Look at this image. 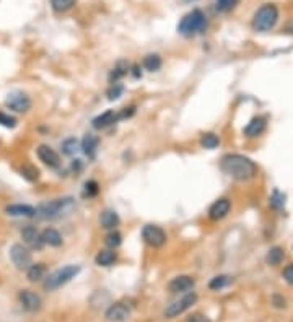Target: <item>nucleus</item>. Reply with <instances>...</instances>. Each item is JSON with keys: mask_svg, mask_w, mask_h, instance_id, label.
I'll list each match as a JSON object with an SVG mask.
<instances>
[{"mask_svg": "<svg viewBox=\"0 0 293 322\" xmlns=\"http://www.w3.org/2000/svg\"><path fill=\"white\" fill-rule=\"evenodd\" d=\"M127 74H129V64L125 62V60H119V62L114 65V69L111 70V74H109L111 83H118V81L121 78H124Z\"/></svg>", "mask_w": 293, "mask_h": 322, "instance_id": "b1692460", "label": "nucleus"}, {"mask_svg": "<svg viewBox=\"0 0 293 322\" xmlns=\"http://www.w3.org/2000/svg\"><path fill=\"white\" fill-rule=\"evenodd\" d=\"M80 272V267L78 265H65L62 269H57L55 272L49 273L46 278H44V288L48 291H54V290H59L60 286L67 285L70 280L75 278Z\"/></svg>", "mask_w": 293, "mask_h": 322, "instance_id": "39448f33", "label": "nucleus"}, {"mask_svg": "<svg viewBox=\"0 0 293 322\" xmlns=\"http://www.w3.org/2000/svg\"><path fill=\"white\" fill-rule=\"evenodd\" d=\"M5 106L8 107L10 111H15V112H28L31 109V98L23 93V91H12V93H8L7 99H5Z\"/></svg>", "mask_w": 293, "mask_h": 322, "instance_id": "0eeeda50", "label": "nucleus"}, {"mask_svg": "<svg viewBox=\"0 0 293 322\" xmlns=\"http://www.w3.org/2000/svg\"><path fill=\"white\" fill-rule=\"evenodd\" d=\"M20 301H22V306L29 313H36V311L41 309V296L38 293H34L31 290H23L20 291Z\"/></svg>", "mask_w": 293, "mask_h": 322, "instance_id": "f8f14e48", "label": "nucleus"}, {"mask_svg": "<svg viewBox=\"0 0 293 322\" xmlns=\"http://www.w3.org/2000/svg\"><path fill=\"white\" fill-rule=\"evenodd\" d=\"M236 3V0H217V10L219 12H226Z\"/></svg>", "mask_w": 293, "mask_h": 322, "instance_id": "e433bc0d", "label": "nucleus"}, {"mask_svg": "<svg viewBox=\"0 0 293 322\" xmlns=\"http://www.w3.org/2000/svg\"><path fill=\"white\" fill-rule=\"evenodd\" d=\"M130 316V308L124 303H116L109 306V309L106 311V319L109 322H124Z\"/></svg>", "mask_w": 293, "mask_h": 322, "instance_id": "dca6fc26", "label": "nucleus"}, {"mask_svg": "<svg viewBox=\"0 0 293 322\" xmlns=\"http://www.w3.org/2000/svg\"><path fill=\"white\" fill-rule=\"evenodd\" d=\"M220 168L221 171L225 173L226 176H230L235 181H251L254 179L257 174V166L256 163L247 158L244 155H238V153H230V155H225L220 161Z\"/></svg>", "mask_w": 293, "mask_h": 322, "instance_id": "f257e3e1", "label": "nucleus"}, {"mask_svg": "<svg viewBox=\"0 0 293 322\" xmlns=\"http://www.w3.org/2000/svg\"><path fill=\"white\" fill-rule=\"evenodd\" d=\"M41 238H43V243L44 244H48V246H52V248H59V246H62V244H64L62 234H60L55 228H46L41 233Z\"/></svg>", "mask_w": 293, "mask_h": 322, "instance_id": "aec40b11", "label": "nucleus"}, {"mask_svg": "<svg viewBox=\"0 0 293 322\" xmlns=\"http://www.w3.org/2000/svg\"><path fill=\"white\" fill-rule=\"evenodd\" d=\"M207 29V17L202 10L195 8L188 15H184L183 20L178 25V31L184 36H194L200 34Z\"/></svg>", "mask_w": 293, "mask_h": 322, "instance_id": "20e7f679", "label": "nucleus"}, {"mask_svg": "<svg viewBox=\"0 0 293 322\" xmlns=\"http://www.w3.org/2000/svg\"><path fill=\"white\" fill-rule=\"evenodd\" d=\"M267 129V119L262 116H256L247 122V125L243 129V134L247 139H256V137L262 135Z\"/></svg>", "mask_w": 293, "mask_h": 322, "instance_id": "9b49d317", "label": "nucleus"}, {"mask_svg": "<svg viewBox=\"0 0 293 322\" xmlns=\"http://www.w3.org/2000/svg\"><path fill=\"white\" fill-rule=\"evenodd\" d=\"M77 150H78V140L73 139V137H70V139L62 142V153L64 155L72 156V155L77 153Z\"/></svg>", "mask_w": 293, "mask_h": 322, "instance_id": "473e14b6", "label": "nucleus"}, {"mask_svg": "<svg viewBox=\"0 0 293 322\" xmlns=\"http://www.w3.org/2000/svg\"><path fill=\"white\" fill-rule=\"evenodd\" d=\"M119 223L121 218L114 210H103L99 213V224L104 229H116V226H119Z\"/></svg>", "mask_w": 293, "mask_h": 322, "instance_id": "6ab92c4d", "label": "nucleus"}, {"mask_svg": "<svg viewBox=\"0 0 293 322\" xmlns=\"http://www.w3.org/2000/svg\"><path fill=\"white\" fill-rule=\"evenodd\" d=\"M38 158L41 160L44 165L49 166V168H59L60 166V158H59V153L54 150L52 147L49 145H39L38 147Z\"/></svg>", "mask_w": 293, "mask_h": 322, "instance_id": "4468645a", "label": "nucleus"}, {"mask_svg": "<svg viewBox=\"0 0 293 322\" xmlns=\"http://www.w3.org/2000/svg\"><path fill=\"white\" fill-rule=\"evenodd\" d=\"M272 303H274L275 308H285V306H287V301L282 298V296H279V295L272 296Z\"/></svg>", "mask_w": 293, "mask_h": 322, "instance_id": "a19ab883", "label": "nucleus"}, {"mask_svg": "<svg viewBox=\"0 0 293 322\" xmlns=\"http://www.w3.org/2000/svg\"><path fill=\"white\" fill-rule=\"evenodd\" d=\"M285 257V250L282 249L280 246H274L269 249V252L266 255V262L272 265V267H275V265H280L282 260Z\"/></svg>", "mask_w": 293, "mask_h": 322, "instance_id": "393cba45", "label": "nucleus"}, {"mask_svg": "<svg viewBox=\"0 0 293 322\" xmlns=\"http://www.w3.org/2000/svg\"><path fill=\"white\" fill-rule=\"evenodd\" d=\"M219 145H220V139H219V135L217 134H214V132L202 134V137H200V147L202 148H207V150H215Z\"/></svg>", "mask_w": 293, "mask_h": 322, "instance_id": "a878e982", "label": "nucleus"}, {"mask_svg": "<svg viewBox=\"0 0 293 322\" xmlns=\"http://www.w3.org/2000/svg\"><path fill=\"white\" fill-rule=\"evenodd\" d=\"M98 147H99V139H98L97 135L87 134V135L83 137V140H82V150H83V153H85V155H87L88 158H95V156H97Z\"/></svg>", "mask_w": 293, "mask_h": 322, "instance_id": "a211bd4d", "label": "nucleus"}, {"mask_svg": "<svg viewBox=\"0 0 293 322\" xmlns=\"http://www.w3.org/2000/svg\"><path fill=\"white\" fill-rule=\"evenodd\" d=\"M142 239L150 248H161L166 243V233L156 224H145L142 228Z\"/></svg>", "mask_w": 293, "mask_h": 322, "instance_id": "6e6552de", "label": "nucleus"}, {"mask_svg": "<svg viewBox=\"0 0 293 322\" xmlns=\"http://www.w3.org/2000/svg\"><path fill=\"white\" fill-rule=\"evenodd\" d=\"M0 125L7 127V129H13L17 125V119L13 116L7 114V112H2L0 111Z\"/></svg>", "mask_w": 293, "mask_h": 322, "instance_id": "c9c22d12", "label": "nucleus"}, {"mask_svg": "<svg viewBox=\"0 0 293 322\" xmlns=\"http://www.w3.org/2000/svg\"><path fill=\"white\" fill-rule=\"evenodd\" d=\"M22 238H23V243L31 249H41L44 246L41 233H39L38 228L33 226V224H28V226H24L22 229Z\"/></svg>", "mask_w": 293, "mask_h": 322, "instance_id": "ddd939ff", "label": "nucleus"}, {"mask_svg": "<svg viewBox=\"0 0 293 322\" xmlns=\"http://www.w3.org/2000/svg\"><path fill=\"white\" fill-rule=\"evenodd\" d=\"M197 303V295L195 293H188L186 296H183L179 301H174L173 304H170L168 308L165 309V318L173 319L178 318L179 314H183L184 311H188L191 306Z\"/></svg>", "mask_w": 293, "mask_h": 322, "instance_id": "1a4fd4ad", "label": "nucleus"}, {"mask_svg": "<svg viewBox=\"0 0 293 322\" xmlns=\"http://www.w3.org/2000/svg\"><path fill=\"white\" fill-rule=\"evenodd\" d=\"M277 22H279V8L274 3H266L252 17V28H254V31L266 33L270 31Z\"/></svg>", "mask_w": 293, "mask_h": 322, "instance_id": "7ed1b4c3", "label": "nucleus"}, {"mask_svg": "<svg viewBox=\"0 0 293 322\" xmlns=\"http://www.w3.org/2000/svg\"><path fill=\"white\" fill-rule=\"evenodd\" d=\"M99 194V184L95 181V179H90L83 184V196L92 198V197H97Z\"/></svg>", "mask_w": 293, "mask_h": 322, "instance_id": "2f4dec72", "label": "nucleus"}, {"mask_svg": "<svg viewBox=\"0 0 293 322\" xmlns=\"http://www.w3.org/2000/svg\"><path fill=\"white\" fill-rule=\"evenodd\" d=\"M132 74H134L135 78H140V76H142V72H140L139 65H134V67H132Z\"/></svg>", "mask_w": 293, "mask_h": 322, "instance_id": "79ce46f5", "label": "nucleus"}, {"mask_svg": "<svg viewBox=\"0 0 293 322\" xmlns=\"http://www.w3.org/2000/svg\"><path fill=\"white\" fill-rule=\"evenodd\" d=\"M269 205L272 208H275V210H280V208L285 205V196L279 191H274V194H272L269 198Z\"/></svg>", "mask_w": 293, "mask_h": 322, "instance_id": "72a5a7b5", "label": "nucleus"}, {"mask_svg": "<svg viewBox=\"0 0 293 322\" xmlns=\"http://www.w3.org/2000/svg\"><path fill=\"white\" fill-rule=\"evenodd\" d=\"M46 265L38 262V264H31L29 265V269L26 270V277L29 282H41L43 278H46Z\"/></svg>", "mask_w": 293, "mask_h": 322, "instance_id": "5701e85b", "label": "nucleus"}, {"mask_svg": "<svg viewBox=\"0 0 293 322\" xmlns=\"http://www.w3.org/2000/svg\"><path fill=\"white\" fill-rule=\"evenodd\" d=\"M75 208V200L72 197H62V198H54V200L41 203L36 208L34 217L39 220H59L62 217H67Z\"/></svg>", "mask_w": 293, "mask_h": 322, "instance_id": "f03ea898", "label": "nucleus"}, {"mask_svg": "<svg viewBox=\"0 0 293 322\" xmlns=\"http://www.w3.org/2000/svg\"><path fill=\"white\" fill-rule=\"evenodd\" d=\"M20 173H22V176L26 179V181H29V182H36L38 179H39V170L34 165H29V163L23 165L22 170H20Z\"/></svg>", "mask_w": 293, "mask_h": 322, "instance_id": "c756f323", "label": "nucleus"}, {"mask_svg": "<svg viewBox=\"0 0 293 322\" xmlns=\"http://www.w3.org/2000/svg\"><path fill=\"white\" fill-rule=\"evenodd\" d=\"M116 259H118V254L114 252V249H103L97 254L95 262L99 267H111L116 262Z\"/></svg>", "mask_w": 293, "mask_h": 322, "instance_id": "4be33fe9", "label": "nucleus"}, {"mask_svg": "<svg viewBox=\"0 0 293 322\" xmlns=\"http://www.w3.org/2000/svg\"><path fill=\"white\" fill-rule=\"evenodd\" d=\"M134 114H135V106H129V107H124V109H121L118 112V117H119V121H122V119H127V117L134 116Z\"/></svg>", "mask_w": 293, "mask_h": 322, "instance_id": "4c0bfd02", "label": "nucleus"}, {"mask_svg": "<svg viewBox=\"0 0 293 322\" xmlns=\"http://www.w3.org/2000/svg\"><path fill=\"white\" fill-rule=\"evenodd\" d=\"M186 322H212L209 318H207L205 314H200V313H194L191 314L188 319H186Z\"/></svg>", "mask_w": 293, "mask_h": 322, "instance_id": "58836bf2", "label": "nucleus"}, {"mask_svg": "<svg viewBox=\"0 0 293 322\" xmlns=\"http://www.w3.org/2000/svg\"><path fill=\"white\" fill-rule=\"evenodd\" d=\"M195 285V280L189 275H179V277H174L171 282L168 283V290L171 293H184V291L193 290Z\"/></svg>", "mask_w": 293, "mask_h": 322, "instance_id": "2eb2a0df", "label": "nucleus"}, {"mask_svg": "<svg viewBox=\"0 0 293 322\" xmlns=\"http://www.w3.org/2000/svg\"><path fill=\"white\" fill-rule=\"evenodd\" d=\"M7 215H12V217H34L36 213V208L31 205H23V203H13V205H8L5 208Z\"/></svg>", "mask_w": 293, "mask_h": 322, "instance_id": "412c9836", "label": "nucleus"}, {"mask_svg": "<svg viewBox=\"0 0 293 322\" xmlns=\"http://www.w3.org/2000/svg\"><path fill=\"white\" fill-rule=\"evenodd\" d=\"M104 243H106V246L111 248V249L119 248L121 244H122V234H121L119 231H116V229H111V233H108Z\"/></svg>", "mask_w": 293, "mask_h": 322, "instance_id": "7c9ffc66", "label": "nucleus"}, {"mask_svg": "<svg viewBox=\"0 0 293 322\" xmlns=\"http://www.w3.org/2000/svg\"><path fill=\"white\" fill-rule=\"evenodd\" d=\"M10 259L18 270H28L29 265L33 264V255L29 249L18 243L10 248Z\"/></svg>", "mask_w": 293, "mask_h": 322, "instance_id": "423d86ee", "label": "nucleus"}, {"mask_svg": "<svg viewBox=\"0 0 293 322\" xmlns=\"http://www.w3.org/2000/svg\"><path fill=\"white\" fill-rule=\"evenodd\" d=\"M75 3H77V0H50V7L57 13L69 12L70 8L75 7Z\"/></svg>", "mask_w": 293, "mask_h": 322, "instance_id": "c85d7f7f", "label": "nucleus"}, {"mask_svg": "<svg viewBox=\"0 0 293 322\" xmlns=\"http://www.w3.org/2000/svg\"><path fill=\"white\" fill-rule=\"evenodd\" d=\"M231 282H233V278H231L230 275H217V277H214L210 280L209 288L214 290V291H220V290L226 288V286H228Z\"/></svg>", "mask_w": 293, "mask_h": 322, "instance_id": "bb28decb", "label": "nucleus"}, {"mask_svg": "<svg viewBox=\"0 0 293 322\" xmlns=\"http://www.w3.org/2000/svg\"><path fill=\"white\" fill-rule=\"evenodd\" d=\"M282 277L285 278L287 283L293 285V264H289L287 267L284 269V273H282Z\"/></svg>", "mask_w": 293, "mask_h": 322, "instance_id": "ea45409f", "label": "nucleus"}, {"mask_svg": "<svg viewBox=\"0 0 293 322\" xmlns=\"http://www.w3.org/2000/svg\"><path fill=\"white\" fill-rule=\"evenodd\" d=\"M118 121H119L118 112L113 111V109H109V111L103 112V114H99V116L95 117L93 122H92V125L95 127V129L101 130V129H108V127H111L113 124H116Z\"/></svg>", "mask_w": 293, "mask_h": 322, "instance_id": "f3484780", "label": "nucleus"}, {"mask_svg": "<svg viewBox=\"0 0 293 322\" xmlns=\"http://www.w3.org/2000/svg\"><path fill=\"white\" fill-rule=\"evenodd\" d=\"M230 210H231V200L226 197H221L210 205L209 218L212 222H220V220H223L226 215L230 213Z\"/></svg>", "mask_w": 293, "mask_h": 322, "instance_id": "9d476101", "label": "nucleus"}, {"mask_svg": "<svg viewBox=\"0 0 293 322\" xmlns=\"http://www.w3.org/2000/svg\"><path fill=\"white\" fill-rule=\"evenodd\" d=\"M161 64H163V60L158 54H148L144 59V69L148 72H158L161 69Z\"/></svg>", "mask_w": 293, "mask_h": 322, "instance_id": "cd10ccee", "label": "nucleus"}, {"mask_svg": "<svg viewBox=\"0 0 293 322\" xmlns=\"http://www.w3.org/2000/svg\"><path fill=\"white\" fill-rule=\"evenodd\" d=\"M122 93H124V86L119 85V83H113L111 85V88L106 91V96H108L109 101H116L122 96Z\"/></svg>", "mask_w": 293, "mask_h": 322, "instance_id": "f704fd0d", "label": "nucleus"}]
</instances>
